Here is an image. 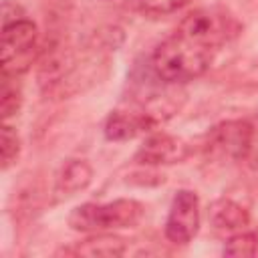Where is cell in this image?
Returning a JSON list of instances; mask_svg holds the SVG:
<instances>
[{
    "instance_id": "6da1fadb",
    "label": "cell",
    "mask_w": 258,
    "mask_h": 258,
    "mask_svg": "<svg viewBox=\"0 0 258 258\" xmlns=\"http://www.w3.org/2000/svg\"><path fill=\"white\" fill-rule=\"evenodd\" d=\"M214 54L216 50L173 32L155 48L151 67L157 79L165 83H185L204 75L210 69Z\"/></svg>"
},
{
    "instance_id": "7a4b0ae2",
    "label": "cell",
    "mask_w": 258,
    "mask_h": 258,
    "mask_svg": "<svg viewBox=\"0 0 258 258\" xmlns=\"http://www.w3.org/2000/svg\"><path fill=\"white\" fill-rule=\"evenodd\" d=\"M145 208L137 200H115L107 204H83L69 216V226L77 232L99 234L107 230L133 228L141 222Z\"/></svg>"
},
{
    "instance_id": "3957f363",
    "label": "cell",
    "mask_w": 258,
    "mask_h": 258,
    "mask_svg": "<svg viewBox=\"0 0 258 258\" xmlns=\"http://www.w3.org/2000/svg\"><path fill=\"white\" fill-rule=\"evenodd\" d=\"M175 32H179L181 36L206 48L218 50L222 44H226L240 32V22L228 10L210 6V8H198L189 12L179 22Z\"/></svg>"
},
{
    "instance_id": "277c9868",
    "label": "cell",
    "mask_w": 258,
    "mask_h": 258,
    "mask_svg": "<svg viewBox=\"0 0 258 258\" xmlns=\"http://www.w3.org/2000/svg\"><path fill=\"white\" fill-rule=\"evenodd\" d=\"M36 38L38 28L28 18L2 24V75L16 77L28 69L34 58Z\"/></svg>"
},
{
    "instance_id": "5b68a950",
    "label": "cell",
    "mask_w": 258,
    "mask_h": 258,
    "mask_svg": "<svg viewBox=\"0 0 258 258\" xmlns=\"http://www.w3.org/2000/svg\"><path fill=\"white\" fill-rule=\"evenodd\" d=\"M200 230V198L191 189H179L169 206L165 236L173 244H187Z\"/></svg>"
},
{
    "instance_id": "8992f818",
    "label": "cell",
    "mask_w": 258,
    "mask_h": 258,
    "mask_svg": "<svg viewBox=\"0 0 258 258\" xmlns=\"http://www.w3.org/2000/svg\"><path fill=\"white\" fill-rule=\"evenodd\" d=\"M254 131L248 121H226L212 129L208 149L220 157L240 161L250 155Z\"/></svg>"
},
{
    "instance_id": "52a82bcc",
    "label": "cell",
    "mask_w": 258,
    "mask_h": 258,
    "mask_svg": "<svg viewBox=\"0 0 258 258\" xmlns=\"http://www.w3.org/2000/svg\"><path fill=\"white\" fill-rule=\"evenodd\" d=\"M185 157L187 145L169 133H151L135 153V161L141 165H171Z\"/></svg>"
},
{
    "instance_id": "ba28073f",
    "label": "cell",
    "mask_w": 258,
    "mask_h": 258,
    "mask_svg": "<svg viewBox=\"0 0 258 258\" xmlns=\"http://www.w3.org/2000/svg\"><path fill=\"white\" fill-rule=\"evenodd\" d=\"M208 222H210V226H212V230L216 234L232 236V234H238V232L248 228L250 216L234 200L220 198V200L210 204V208H208Z\"/></svg>"
},
{
    "instance_id": "9c48e42d",
    "label": "cell",
    "mask_w": 258,
    "mask_h": 258,
    "mask_svg": "<svg viewBox=\"0 0 258 258\" xmlns=\"http://www.w3.org/2000/svg\"><path fill=\"white\" fill-rule=\"evenodd\" d=\"M157 121L147 113H129V111H113L105 123V137L109 141H127L139 133L151 131Z\"/></svg>"
},
{
    "instance_id": "30bf717a",
    "label": "cell",
    "mask_w": 258,
    "mask_h": 258,
    "mask_svg": "<svg viewBox=\"0 0 258 258\" xmlns=\"http://www.w3.org/2000/svg\"><path fill=\"white\" fill-rule=\"evenodd\" d=\"M91 179H93V167L89 165V161L85 159L67 161L56 175V183H54L56 200L73 198L75 194L83 191L91 183Z\"/></svg>"
},
{
    "instance_id": "8fae6325",
    "label": "cell",
    "mask_w": 258,
    "mask_h": 258,
    "mask_svg": "<svg viewBox=\"0 0 258 258\" xmlns=\"http://www.w3.org/2000/svg\"><path fill=\"white\" fill-rule=\"evenodd\" d=\"M127 250V244L123 238L119 236H109L99 232L93 238H87L83 242H77L73 248L64 250L67 254H75V256H107V258H115V256H123Z\"/></svg>"
},
{
    "instance_id": "7c38bea8",
    "label": "cell",
    "mask_w": 258,
    "mask_h": 258,
    "mask_svg": "<svg viewBox=\"0 0 258 258\" xmlns=\"http://www.w3.org/2000/svg\"><path fill=\"white\" fill-rule=\"evenodd\" d=\"M256 252H258V234L246 230L232 234L224 246L226 256H254Z\"/></svg>"
},
{
    "instance_id": "4fadbf2b",
    "label": "cell",
    "mask_w": 258,
    "mask_h": 258,
    "mask_svg": "<svg viewBox=\"0 0 258 258\" xmlns=\"http://www.w3.org/2000/svg\"><path fill=\"white\" fill-rule=\"evenodd\" d=\"M189 0H129V6L145 16H165L183 8Z\"/></svg>"
},
{
    "instance_id": "5bb4252c",
    "label": "cell",
    "mask_w": 258,
    "mask_h": 258,
    "mask_svg": "<svg viewBox=\"0 0 258 258\" xmlns=\"http://www.w3.org/2000/svg\"><path fill=\"white\" fill-rule=\"evenodd\" d=\"M22 105V93L20 89L16 87V83H12V77L10 75H2V93H0V111H2V117L8 119L12 115L18 113Z\"/></svg>"
},
{
    "instance_id": "9a60e30c",
    "label": "cell",
    "mask_w": 258,
    "mask_h": 258,
    "mask_svg": "<svg viewBox=\"0 0 258 258\" xmlns=\"http://www.w3.org/2000/svg\"><path fill=\"white\" fill-rule=\"evenodd\" d=\"M20 153V139H18V133L10 127V125H4L2 127V133H0V157H2V169H8L16 157Z\"/></svg>"
}]
</instances>
